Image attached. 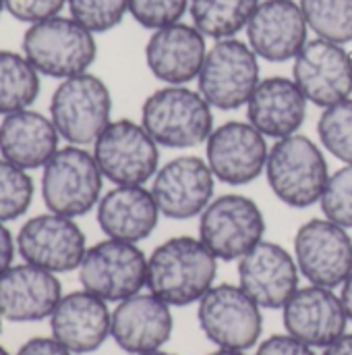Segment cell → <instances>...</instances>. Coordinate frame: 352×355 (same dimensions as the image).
<instances>
[{
    "label": "cell",
    "mask_w": 352,
    "mask_h": 355,
    "mask_svg": "<svg viewBox=\"0 0 352 355\" xmlns=\"http://www.w3.org/2000/svg\"><path fill=\"white\" fill-rule=\"evenodd\" d=\"M218 262L199 237H170L147 256V291L170 308L199 304L216 285Z\"/></svg>",
    "instance_id": "1"
},
{
    "label": "cell",
    "mask_w": 352,
    "mask_h": 355,
    "mask_svg": "<svg viewBox=\"0 0 352 355\" xmlns=\"http://www.w3.org/2000/svg\"><path fill=\"white\" fill-rule=\"evenodd\" d=\"M141 125L160 148L193 150L212 135L214 108L199 89L164 85L151 92L141 106Z\"/></svg>",
    "instance_id": "2"
},
{
    "label": "cell",
    "mask_w": 352,
    "mask_h": 355,
    "mask_svg": "<svg viewBox=\"0 0 352 355\" xmlns=\"http://www.w3.org/2000/svg\"><path fill=\"white\" fill-rule=\"evenodd\" d=\"M263 177L284 206L311 208L319 204L330 179L326 150L303 133L276 139L270 146Z\"/></svg>",
    "instance_id": "3"
},
{
    "label": "cell",
    "mask_w": 352,
    "mask_h": 355,
    "mask_svg": "<svg viewBox=\"0 0 352 355\" xmlns=\"http://www.w3.org/2000/svg\"><path fill=\"white\" fill-rule=\"evenodd\" d=\"M21 52L39 75L62 81L91 69L98 56V42L95 33L71 15H56L27 25Z\"/></svg>",
    "instance_id": "4"
},
{
    "label": "cell",
    "mask_w": 352,
    "mask_h": 355,
    "mask_svg": "<svg viewBox=\"0 0 352 355\" xmlns=\"http://www.w3.org/2000/svg\"><path fill=\"white\" fill-rule=\"evenodd\" d=\"M48 110L62 141L87 148L112 123V94L104 79L87 71L62 79Z\"/></svg>",
    "instance_id": "5"
},
{
    "label": "cell",
    "mask_w": 352,
    "mask_h": 355,
    "mask_svg": "<svg viewBox=\"0 0 352 355\" xmlns=\"http://www.w3.org/2000/svg\"><path fill=\"white\" fill-rule=\"evenodd\" d=\"M104 175L83 146H62L41 168V200L50 212L79 218L104 196Z\"/></svg>",
    "instance_id": "6"
},
{
    "label": "cell",
    "mask_w": 352,
    "mask_h": 355,
    "mask_svg": "<svg viewBox=\"0 0 352 355\" xmlns=\"http://www.w3.org/2000/svg\"><path fill=\"white\" fill-rule=\"evenodd\" d=\"M259 56L253 48L239 40H216L205 54L197 89L212 104L214 110H239L247 106L251 94L261 81Z\"/></svg>",
    "instance_id": "7"
},
{
    "label": "cell",
    "mask_w": 352,
    "mask_h": 355,
    "mask_svg": "<svg viewBox=\"0 0 352 355\" xmlns=\"http://www.w3.org/2000/svg\"><path fill=\"white\" fill-rule=\"evenodd\" d=\"M266 235L259 204L245 193L216 196L199 216V239L220 262H239Z\"/></svg>",
    "instance_id": "8"
},
{
    "label": "cell",
    "mask_w": 352,
    "mask_h": 355,
    "mask_svg": "<svg viewBox=\"0 0 352 355\" xmlns=\"http://www.w3.org/2000/svg\"><path fill=\"white\" fill-rule=\"evenodd\" d=\"M261 306L241 285H214L197 304L201 333L216 347L247 352L259 345L263 333Z\"/></svg>",
    "instance_id": "9"
},
{
    "label": "cell",
    "mask_w": 352,
    "mask_h": 355,
    "mask_svg": "<svg viewBox=\"0 0 352 355\" xmlns=\"http://www.w3.org/2000/svg\"><path fill=\"white\" fill-rule=\"evenodd\" d=\"M91 152L104 179L112 185H147L160 168V146L141 121H112Z\"/></svg>",
    "instance_id": "10"
},
{
    "label": "cell",
    "mask_w": 352,
    "mask_h": 355,
    "mask_svg": "<svg viewBox=\"0 0 352 355\" xmlns=\"http://www.w3.org/2000/svg\"><path fill=\"white\" fill-rule=\"evenodd\" d=\"M77 270L83 289L104 302L118 304L147 287V256L129 241H98L87 248Z\"/></svg>",
    "instance_id": "11"
},
{
    "label": "cell",
    "mask_w": 352,
    "mask_h": 355,
    "mask_svg": "<svg viewBox=\"0 0 352 355\" xmlns=\"http://www.w3.org/2000/svg\"><path fill=\"white\" fill-rule=\"evenodd\" d=\"M301 277L309 285L338 289L352 272V237L330 218H311L295 235L293 248Z\"/></svg>",
    "instance_id": "12"
},
{
    "label": "cell",
    "mask_w": 352,
    "mask_h": 355,
    "mask_svg": "<svg viewBox=\"0 0 352 355\" xmlns=\"http://www.w3.org/2000/svg\"><path fill=\"white\" fill-rule=\"evenodd\" d=\"M268 137L249 121H226L205 141V162L218 183L243 187L266 173Z\"/></svg>",
    "instance_id": "13"
},
{
    "label": "cell",
    "mask_w": 352,
    "mask_h": 355,
    "mask_svg": "<svg viewBox=\"0 0 352 355\" xmlns=\"http://www.w3.org/2000/svg\"><path fill=\"white\" fill-rule=\"evenodd\" d=\"M216 183L205 158L180 154L160 164L149 189L162 216L170 220H191L199 218L216 198Z\"/></svg>",
    "instance_id": "14"
},
{
    "label": "cell",
    "mask_w": 352,
    "mask_h": 355,
    "mask_svg": "<svg viewBox=\"0 0 352 355\" xmlns=\"http://www.w3.org/2000/svg\"><path fill=\"white\" fill-rule=\"evenodd\" d=\"M17 250L27 264L62 275L81 266L87 239L75 218L48 210L23 223L17 235Z\"/></svg>",
    "instance_id": "15"
},
{
    "label": "cell",
    "mask_w": 352,
    "mask_h": 355,
    "mask_svg": "<svg viewBox=\"0 0 352 355\" xmlns=\"http://www.w3.org/2000/svg\"><path fill=\"white\" fill-rule=\"evenodd\" d=\"M293 79L309 104L328 108L352 98V56L342 44L309 40L293 60Z\"/></svg>",
    "instance_id": "16"
},
{
    "label": "cell",
    "mask_w": 352,
    "mask_h": 355,
    "mask_svg": "<svg viewBox=\"0 0 352 355\" xmlns=\"http://www.w3.org/2000/svg\"><path fill=\"white\" fill-rule=\"evenodd\" d=\"M295 254L276 241H259L239 260V285L263 310H282L301 287Z\"/></svg>",
    "instance_id": "17"
},
{
    "label": "cell",
    "mask_w": 352,
    "mask_h": 355,
    "mask_svg": "<svg viewBox=\"0 0 352 355\" xmlns=\"http://www.w3.org/2000/svg\"><path fill=\"white\" fill-rule=\"evenodd\" d=\"M282 322L288 335L313 349H326L338 341L349 327V316L334 289L307 285L299 287L282 308Z\"/></svg>",
    "instance_id": "18"
},
{
    "label": "cell",
    "mask_w": 352,
    "mask_h": 355,
    "mask_svg": "<svg viewBox=\"0 0 352 355\" xmlns=\"http://www.w3.org/2000/svg\"><path fill=\"white\" fill-rule=\"evenodd\" d=\"M247 44L268 62H288L309 42V25L297 0H261L245 27Z\"/></svg>",
    "instance_id": "19"
},
{
    "label": "cell",
    "mask_w": 352,
    "mask_h": 355,
    "mask_svg": "<svg viewBox=\"0 0 352 355\" xmlns=\"http://www.w3.org/2000/svg\"><path fill=\"white\" fill-rule=\"evenodd\" d=\"M207 37L193 23H172L151 31L145 44V64L164 85H189L197 81L205 54Z\"/></svg>",
    "instance_id": "20"
},
{
    "label": "cell",
    "mask_w": 352,
    "mask_h": 355,
    "mask_svg": "<svg viewBox=\"0 0 352 355\" xmlns=\"http://www.w3.org/2000/svg\"><path fill=\"white\" fill-rule=\"evenodd\" d=\"M172 331V308L151 291L135 293L112 310L110 337L124 354L158 352L170 341Z\"/></svg>",
    "instance_id": "21"
},
{
    "label": "cell",
    "mask_w": 352,
    "mask_h": 355,
    "mask_svg": "<svg viewBox=\"0 0 352 355\" xmlns=\"http://www.w3.org/2000/svg\"><path fill=\"white\" fill-rule=\"evenodd\" d=\"M112 312L108 302L81 289L62 295L50 316V331L68 352L93 354L110 337Z\"/></svg>",
    "instance_id": "22"
},
{
    "label": "cell",
    "mask_w": 352,
    "mask_h": 355,
    "mask_svg": "<svg viewBox=\"0 0 352 355\" xmlns=\"http://www.w3.org/2000/svg\"><path fill=\"white\" fill-rule=\"evenodd\" d=\"M309 100L293 77H266L257 83L247 102V121L268 139H282L301 133Z\"/></svg>",
    "instance_id": "23"
},
{
    "label": "cell",
    "mask_w": 352,
    "mask_h": 355,
    "mask_svg": "<svg viewBox=\"0 0 352 355\" xmlns=\"http://www.w3.org/2000/svg\"><path fill=\"white\" fill-rule=\"evenodd\" d=\"M62 300V285L54 272L33 264L10 266L0 277V314L10 322H39L50 318Z\"/></svg>",
    "instance_id": "24"
},
{
    "label": "cell",
    "mask_w": 352,
    "mask_h": 355,
    "mask_svg": "<svg viewBox=\"0 0 352 355\" xmlns=\"http://www.w3.org/2000/svg\"><path fill=\"white\" fill-rule=\"evenodd\" d=\"M160 208L145 185H114L104 191L95 206L102 233L110 239L139 243L145 241L160 223Z\"/></svg>",
    "instance_id": "25"
},
{
    "label": "cell",
    "mask_w": 352,
    "mask_h": 355,
    "mask_svg": "<svg viewBox=\"0 0 352 355\" xmlns=\"http://www.w3.org/2000/svg\"><path fill=\"white\" fill-rule=\"evenodd\" d=\"M60 135L50 116L25 108L2 116L0 156L25 171L44 168L58 152Z\"/></svg>",
    "instance_id": "26"
},
{
    "label": "cell",
    "mask_w": 352,
    "mask_h": 355,
    "mask_svg": "<svg viewBox=\"0 0 352 355\" xmlns=\"http://www.w3.org/2000/svg\"><path fill=\"white\" fill-rule=\"evenodd\" d=\"M261 0H191V23L212 40L237 37L245 31Z\"/></svg>",
    "instance_id": "27"
},
{
    "label": "cell",
    "mask_w": 352,
    "mask_h": 355,
    "mask_svg": "<svg viewBox=\"0 0 352 355\" xmlns=\"http://www.w3.org/2000/svg\"><path fill=\"white\" fill-rule=\"evenodd\" d=\"M39 77L23 52L0 50V116L31 108L41 89Z\"/></svg>",
    "instance_id": "28"
},
{
    "label": "cell",
    "mask_w": 352,
    "mask_h": 355,
    "mask_svg": "<svg viewBox=\"0 0 352 355\" xmlns=\"http://www.w3.org/2000/svg\"><path fill=\"white\" fill-rule=\"evenodd\" d=\"M309 31L315 37L351 44L352 42V0H301Z\"/></svg>",
    "instance_id": "29"
},
{
    "label": "cell",
    "mask_w": 352,
    "mask_h": 355,
    "mask_svg": "<svg viewBox=\"0 0 352 355\" xmlns=\"http://www.w3.org/2000/svg\"><path fill=\"white\" fill-rule=\"evenodd\" d=\"M319 146L342 164H352V98L322 108L317 121Z\"/></svg>",
    "instance_id": "30"
},
{
    "label": "cell",
    "mask_w": 352,
    "mask_h": 355,
    "mask_svg": "<svg viewBox=\"0 0 352 355\" xmlns=\"http://www.w3.org/2000/svg\"><path fill=\"white\" fill-rule=\"evenodd\" d=\"M33 191L29 171L0 156V223L21 218L33 202Z\"/></svg>",
    "instance_id": "31"
},
{
    "label": "cell",
    "mask_w": 352,
    "mask_h": 355,
    "mask_svg": "<svg viewBox=\"0 0 352 355\" xmlns=\"http://www.w3.org/2000/svg\"><path fill=\"white\" fill-rule=\"evenodd\" d=\"M68 15L91 33H106L129 15V0H68Z\"/></svg>",
    "instance_id": "32"
},
{
    "label": "cell",
    "mask_w": 352,
    "mask_h": 355,
    "mask_svg": "<svg viewBox=\"0 0 352 355\" xmlns=\"http://www.w3.org/2000/svg\"><path fill=\"white\" fill-rule=\"evenodd\" d=\"M322 212L332 223L352 229V164H342L326 183V189L319 200Z\"/></svg>",
    "instance_id": "33"
},
{
    "label": "cell",
    "mask_w": 352,
    "mask_h": 355,
    "mask_svg": "<svg viewBox=\"0 0 352 355\" xmlns=\"http://www.w3.org/2000/svg\"><path fill=\"white\" fill-rule=\"evenodd\" d=\"M189 4L191 0H129V15L141 27L156 31L183 21L189 12Z\"/></svg>",
    "instance_id": "34"
},
{
    "label": "cell",
    "mask_w": 352,
    "mask_h": 355,
    "mask_svg": "<svg viewBox=\"0 0 352 355\" xmlns=\"http://www.w3.org/2000/svg\"><path fill=\"white\" fill-rule=\"evenodd\" d=\"M68 0H4V10L21 23H37L60 15Z\"/></svg>",
    "instance_id": "35"
},
{
    "label": "cell",
    "mask_w": 352,
    "mask_h": 355,
    "mask_svg": "<svg viewBox=\"0 0 352 355\" xmlns=\"http://www.w3.org/2000/svg\"><path fill=\"white\" fill-rule=\"evenodd\" d=\"M255 355H317L313 347L295 339L293 335H272L255 347Z\"/></svg>",
    "instance_id": "36"
},
{
    "label": "cell",
    "mask_w": 352,
    "mask_h": 355,
    "mask_svg": "<svg viewBox=\"0 0 352 355\" xmlns=\"http://www.w3.org/2000/svg\"><path fill=\"white\" fill-rule=\"evenodd\" d=\"M17 355H75L54 337H33L19 347Z\"/></svg>",
    "instance_id": "37"
},
{
    "label": "cell",
    "mask_w": 352,
    "mask_h": 355,
    "mask_svg": "<svg viewBox=\"0 0 352 355\" xmlns=\"http://www.w3.org/2000/svg\"><path fill=\"white\" fill-rule=\"evenodd\" d=\"M17 252V239L10 235L6 223H0V277L12 266Z\"/></svg>",
    "instance_id": "38"
},
{
    "label": "cell",
    "mask_w": 352,
    "mask_h": 355,
    "mask_svg": "<svg viewBox=\"0 0 352 355\" xmlns=\"http://www.w3.org/2000/svg\"><path fill=\"white\" fill-rule=\"evenodd\" d=\"M324 355H352V333H344L338 341L326 347Z\"/></svg>",
    "instance_id": "39"
},
{
    "label": "cell",
    "mask_w": 352,
    "mask_h": 355,
    "mask_svg": "<svg viewBox=\"0 0 352 355\" xmlns=\"http://www.w3.org/2000/svg\"><path fill=\"white\" fill-rule=\"evenodd\" d=\"M340 300H342V306L346 310L349 320L352 322V272L349 275V279L342 283V287H340Z\"/></svg>",
    "instance_id": "40"
},
{
    "label": "cell",
    "mask_w": 352,
    "mask_h": 355,
    "mask_svg": "<svg viewBox=\"0 0 352 355\" xmlns=\"http://www.w3.org/2000/svg\"><path fill=\"white\" fill-rule=\"evenodd\" d=\"M207 355H247V352H239V349H222V347H218L216 352H212V354Z\"/></svg>",
    "instance_id": "41"
},
{
    "label": "cell",
    "mask_w": 352,
    "mask_h": 355,
    "mask_svg": "<svg viewBox=\"0 0 352 355\" xmlns=\"http://www.w3.org/2000/svg\"><path fill=\"white\" fill-rule=\"evenodd\" d=\"M141 355H174V354H168V352H164V349H158V352H149V354H141Z\"/></svg>",
    "instance_id": "42"
},
{
    "label": "cell",
    "mask_w": 352,
    "mask_h": 355,
    "mask_svg": "<svg viewBox=\"0 0 352 355\" xmlns=\"http://www.w3.org/2000/svg\"><path fill=\"white\" fill-rule=\"evenodd\" d=\"M4 12V0H0V15Z\"/></svg>",
    "instance_id": "43"
},
{
    "label": "cell",
    "mask_w": 352,
    "mask_h": 355,
    "mask_svg": "<svg viewBox=\"0 0 352 355\" xmlns=\"http://www.w3.org/2000/svg\"><path fill=\"white\" fill-rule=\"evenodd\" d=\"M0 355H10V354H8V352H6L4 347H0Z\"/></svg>",
    "instance_id": "44"
},
{
    "label": "cell",
    "mask_w": 352,
    "mask_h": 355,
    "mask_svg": "<svg viewBox=\"0 0 352 355\" xmlns=\"http://www.w3.org/2000/svg\"><path fill=\"white\" fill-rule=\"evenodd\" d=\"M2 320H4V318H2V314H0V331H2Z\"/></svg>",
    "instance_id": "45"
}]
</instances>
